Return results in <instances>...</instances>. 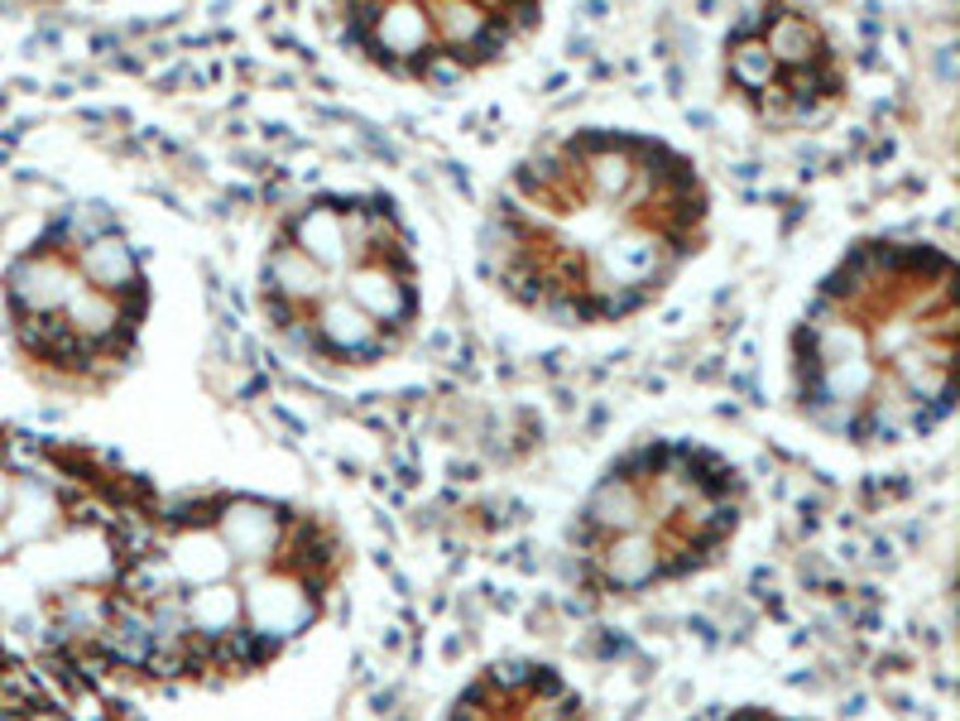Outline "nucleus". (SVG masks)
Returning <instances> with one entry per match:
<instances>
[{"instance_id": "obj_1", "label": "nucleus", "mask_w": 960, "mask_h": 721, "mask_svg": "<svg viewBox=\"0 0 960 721\" xmlns=\"http://www.w3.org/2000/svg\"><path fill=\"white\" fill-rule=\"evenodd\" d=\"M336 572L332 534L254 496L183 500L144 524L106 606L102 664L144 678L260 669L312 625Z\"/></svg>"}, {"instance_id": "obj_2", "label": "nucleus", "mask_w": 960, "mask_h": 721, "mask_svg": "<svg viewBox=\"0 0 960 721\" xmlns=\"http://www.w3.org/2000/svg\"><path fill=\"white\" fill-rule=\"evenodd\" d=\"M701 236L707 188L687 154L635 130H577L514 168L485 226V270L543 318L619 322Z\"/></svg>"}, {"instance_id": "obj_3", "label": "nucleus", "mask_w": 960, "mask_h": 721, "mask_svg": "<svg viewBox=\"0 0 960 721\" xmlns=\"http://www.w3.org/2000/svg\"><path fill=\"white\" fill-rule=\"evenodd\" d=\"M802 414L831 438L903 442L956 394V260L922 240H865L821 280L793 336Z\"/></svg>"}, {"instance_id": "obj_4", "label": "nucleus", "mask_w": 960, "mask_h": 721, "mask_svg": "<svg viewBox=\"0 0 960 721\" xmlns=\"http://www.w3.org/2000/svg\"><path fill=\"white\" fill-rule=\"evenodd\" d=\"M260 294L274 328L332 366L384 361L423 312L413 236L370 192H327L288 212L260 260Z\"/></svg>"}, {"instance_id": "obj_5", "label": "nucleus", "mask_w": 960, "mask_h": 721, "mask_svg": "<svg viewBox=\"0 0 960 721\" xmlns=\"http://www.w3.org/2000/svg\"><path fill=\"white\" fill-rule=\"evenodd\" d=\"M5 318L15 346L48 376L102 380L135 352L150 274L116 216L72 208L10 260Z\"/></svg>"}, {"instance_id": "obj_6", "label": "nucleus", "mask_w": 960, "mask_h": 721, "mask_svg": "<svg viewBox=\"0 0 960 721\" xmlns=\"http://www.w3.org/2000/svg\"><path fill=\"white\" fill-rule=\"evenodd\" d=\"M735 524L739 476L731 462L687 442L639 448L581 505V572L601 592H643L707 568Z\"/></svg>"}, {"instance_id": "obj_7", "label": "nucleus", "mask_w": 960, "mask_h": 721, "mask_svg": "<svg viewBox=\"0 0 960 721\" xmlns=\"http://www.w3.org/2000/svg\"><path fill=\"white\" fill-rule=\"evenodd\" d=\"M721 82L749 126L778 135L817 130L850 92L845 34L802 0H755L721 39Z\"/></svg>"}, {"instance_id": "obj_8", "label": "nucleus", "mask_w": 960, "mask_h": 721, "mask_svg": "<svg viewBox=\"0 0 960 721\" xmlns=\"http://www.w3.org/2000/svg\"><path fill=\"white\" fill-rule=\"evenodd\" d=\"M346 39L399 78H457L514 48L538 0H336Z\"/></svg>"}, {"instance_id": "obj_9", "label": "nucleus", "mask_w": 960, "mask_h": 721, "mask_svg": "<svg viewBox=\"0 0 960 721\" xmlns=\"http://www.w3.org/2000/svg\"><path fill=\"white\" fill-rule=\"evenodd\" d=\"M452 721H581V702L553 669L505 664L457 697Z\"/></svg>"}, {"instance_id": "obj_10", "label": "nucleus", "mask_w": 960, "mask_h": 721, "mask_svg": "<svg viewBox=\"0 0 960 721\" xmlns=\"http://www.w3.org/2000/svg\"><path fill=\"white\" fill-rule=\"evenodd\" d=\"M701 721H787V717H769V712H715Z\"/></svg>"}]
</instances>
